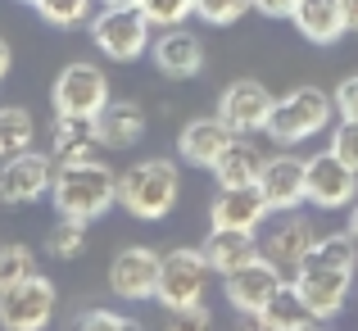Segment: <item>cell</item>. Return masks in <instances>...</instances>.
<instances>
[{
	"label": "cell",
	"mask_w": 358,
	"mask_h": 331,
	"mask_svg": "<svg viewBox=\"0 0 358 331\" xmlns=\"http://www.w3.org/2000/svg\"><path fill=\"white\" fill-rule=\"evenodd\" d=\"M209 173L218 177V186H250V182H259V173H263V155L254 146H245V141H231Z\"/></svg>",
	"instance_id": "obj_23"
},
{
	"label": "cell",
	"mask_w": 358,
	"mask_h": 331,
	"mask_svg": "<svg viewBox=\"0 0 358 331\" xmlns=\"http://www.w3.org/2000/svg\"><path fill=\"white\" fill-rule=\"evenodd\" d=\"M304 168H308V159L290 155V146L281 150V155L263 159L259 191H263V200L272 204V213H290V209H299V204L308 200L304 195Z\"/></svg>",
	"instance_id": "obj_14"
},
{
	"label": "cell",
	"mask_w": 358,
	"mask_h": 331,
	"mask_svg": "<svg viewBox=\"0 0 358 331\" xmlns=\"http://www.w3.org/2000/svg\"><path fill=\"white\" fill-rule=\"evenodd\" d=\"M313 241H317L313 223H308L304 213H295V209H290L286 218H281V223L268 232V241H263V254H268V259L277 263L281 272H290V277H295V268L304 263V254L313 250Z\"/></svg>",
	"instance_id": "obj_19"
},
{
	"label": "cell",
	"mask_w": 358,
	"mask_h": 331,
	"mask_svg": "<svg viewBox=\"0 0 358 331\" xmlns=\"http://www.w3.org/2000/svg\"><path fill=\"white\" fill-rule=\"evenodd\" d=\"M55 309H59V290L41 272H27L23 281L0 290V327L5 331H41L50 327Z\"/></svg>",
	"instance_id": "obj_6"
},
{
	"label": "cell",
	"mask_w": 358,
	"mask_h": 331,
	"mask_svg": "<svg viewBox=\"0 0 358 331\" xmlns=\"http://www.w3.org/2000/svg\"><path fill=\"white\" fill-rule=\"evenodd\" d=\"M82 250H87V223L59 218L45 232V254H50V259H78Z\"/></svg>",
	"instance_id": "obj_26"
},
{
	"label": "cell",
	"mask_w": 358,
	"mask_h": 331,
	"mask_svg": "<svg viewBox=\"0 0 358 331\" xmlns=\"http://www.w3.org/2000/svg\"><path fill=\"white\" fill-rule=\"evenodd\" d=\"M78 327H87V331H122V327H131V318L118 314V309H82Z\"/></svg>",
	"instance_id": "obj_32"
},
{
	"label": "cell",
	"mask_w": 358,
	"mask_h": 331,
	"mask_svg": "<svg viewBox=\"0 0 358 331\" xmlns=\"http://www.w3.org/2000/svg\"><path fill=\"white\" fill-rule=\"evenodd\" d=\"M331 100H336V113H341V118H358V73L336 87Z\"/></svg>",
	"instance_id": "obj_33"
},
{
	"label": "cell",
	"mask_w": 358,
	"mask_h": 331,
	"mask_svg": "<svg viewBox=\"0 0 358 331\" xmlns=\"http://www.w3.org/2000/svg\"><path fill=\"white\" fill-rule=\"evenodd\" d=\"M159 268H164V254L150 250V245H127L114 254L109 263V290L122 300H150L159 286Z\"/></svg>",
	"instance_id": "obj_13"
},
{
	"label": "cell",
	"mask_w": 358,
	"mask_h": 331,
	"mask_svg": "<svg viewBox=\"0 0 358 331\" xmlns=\"http://www.w3.org/2000/svg\"><path fill=\"white\" fill-rule=\"evenodd\" d=\"M259 327H268V331H304V327H313L317 318L304 309V300L295 295V286H281L277 295L268 300V309H263L259 318H254Z\"/></svg>",
	"instance_id": "obj_24"
},
{
	"label": "cell",
	"mask_w": 358,
	"mask_h": 331,
	"mask_svg": "<svg viewBox=\"0 0 358 331\" xmlns=\"http://www.w3.org/2000/svg\"><path fill=\"white\" fill-rule=\"evenodd\" d=\"M50 204L59 218H78V223H96L118 204V173L100 159H82V164H64L55 173L50 186Z\"/></svg>",
	"instance_id": "obj_1"
},
{
	"label": "cell",
	"mask_w": 358,
	"mask_h": 331,
	"mask_svg": "<svg viewBox=\"0 0 358 331\" xmlns=\"http://www.w3.org/2000/svg\"><path fill=\"white\" fill-rule=\"evenodd\" d=\"M55 173H59V164L36 150L0 159V204H36L41 195H50Z\"/></svg>",
	"instance_id": "obj_10"
},
{
	"label": "cell",
	"mask_w": 358,
	"mask_h": 331,
	"mask_svg": "<svg viewBox=\"0 0 358 331\" xmlns=\"http://www.w3.org/2000/svg\"><path fill=\"white\" fill-rule=\"evenodd\" d=\"M209 259H204V250L195 245V250H168L164 254V268H159V286H155V300L168 309V314H182V309L200 304L204 290H209Z\"/></svg>",
	"instance_id": "obj_4"
},
{
	"label": "cell",
	"mask_w": 358,
	"mask_h": 331,
	"mask_svg": "<svg viewBox=\"0 0 358 331\" xmlns=\"http://www.w3.org/2000/svg\"><path fill=\"white\" fill-rule=\"evenodd\" d=\"M105 5H136V0H105Z\"/></svg>",
	"instance_id": "obj_39"
},
{
	"label": "cell",
	"mask_w": 358,
	"mask_h": 331,
	"mask_svg": "<svg viewBox=\"0 0 358 331\" xmlns=\"http://www.w3.org/2000/svg\"><path fill=\"white\" fill-rule=\"evenodd\" d=\"M341 9H345V27L358 32V0H341Z\"/></svg>",
	"instance_id": "obj_37"
},
{
	"label": "cell",
	"mask_w": 358,
	"mask_h": 331,
	"mask_svg": "<svg viewBox=\"0 0 358 331\" xmlns=\"http://www.w3.org/2000/svg\"><path fill=\"white\" fill-rule=\"evenodd\" d=\"M272 100L277 96H272L259 78H236L231 87H222V96H218V118L227 122L236 136H250V132L268 127Z\"/></svg>",
	"instance_id": "obj_12"
},
{
	"label": "cell",
	"mask_w": 358,
	"mask_h": 331,
	"mask_svg": "<svg viewBox=\"0 0 358 331\" xmlns=\"http://www.w3.org/2000/svg\"><path fill=\"white\" fill-rule=\"evenodd\" d=\"M36 141V118L18 105H0V159L23 155Z\"/></svg>",
	"instance_id": "obj_25"
},
{
	"label": "cell",
	"mask_w": 358,
	"mask_h": 331,
	"mask_svg": "<svg viewBox=\"0 0 358 331\" xmlns=\"http://www.w3.org/2000/svg\"><path fill=\"white\" fill-rule=\"evenodd\" d=\"M145 127H150V118L136 100H109V105L96 113V136H100V146H109V150L136 146V141L145 136Z\"/></svg>",
	"instance_id": "obj_22"
},
{
	"label": "cell",
	"mask_w": 358,
	"mask_h": 331,
	"mask_svg": "<svg viewBox=\"0 0 358 331\" xmlns=\"http://www.w3.org/2000/svg\"><path fill=\"white\" fill-rule=\"evenodd\" d=\"M182 200V168L177 159H136L127 173H118V204L141 223H159Z\"/></svg>",
	"instance_id": "obj_2"
},
{
	"label": "cell",
	"mask_w": 358,
	"mask_h": 331,
	"mask_svg": "<svg viewBox=\"0 0 358 331\" xmlns=\"http://www.w3.org/2000/svg\"><path fill=\"white\" fill-rule=\"evenodd\" d=\"M281 286H286V277H281V268L268 259V254H259V259H250L245 268H236V272L222 277V295H227V304L236 309V314H245V318H259Z\"/></svg>",
	"instance_id": "obj_11"
},
{
	"label": "cell",
	"mask_w": 358,
	"mask_h": 331,
	"mask_svg": "<svg viewBox=\"0 0 358 331\" xmlns=\"http://www.w3.org/2000/svg\"><path fill=\"white\" fill-rule=\"evenodd\" d=\"M254 9V0H195V18H204L209 27H231Z\"/></svg>",
	"instance_id": "obj_29"
},
{
	"label": "cell",
	"mask_w": 358,
	"mask_h": 331,
	"mask_svg": "<svg viewBox=\"0 0 358 331\" xmlns=\"http://www.w3.org/2000/svg\"><path fill=\"white\" fill-rule=\"evenodd\" d=\"M155 69L164 78H177V82L195 78L204 69V41L195 32H186V23L164 27V36L155 41Z\"/></svg>",
	"instance_id": "obj_18"
},
{
	"label": "cell",
	"mask_w": 358,
	"mask_h": 331,
	"mask_svg": "<svg viewBox=\"0 0 358 331\" xmlns=\"http://www.w3.org/2000/svg\"><path fill=\"white\" fill-rule=\"evenodd\" d=\"M204 259H209V268L218 272V277H227V272L245 268L250 259H259V236L245 232V227H209V236H204Z\"/></svg>",
	"instance_id": "obj_20"
},
{
	"label": "cell",
	"mask_w": 358,
	"mask_h": 331,
	"mask_svg": "<svg viewBox=\"0 0 358 331\" xmlns=\"http://www.w3.org/2000/svg\"><path fill=\"white\" fill-rule=\"evenodd\" d=\"M254 9L263 18H290L295 14V0H254Z\"/></svg>",
	"instance_id": "obj_35"
},
{
	"label": "cell",
	"mask_w": 358,
	"mask_h": 331,
	"mask_svg": "<svg viewBox=\"0 0 358 331\" xmlns=\"http://www.w3.org/2000/svg\"><path fill=\"white\" fill-rule=\"evenodd\" d=\"M358 281L354 268H336V263H317V259H304L295 268V295L304 300V309L317 318V323H331L336 314L345 309L350 300V286Z\"/></svg>",
	"instance_id": "obj_7"
},
{
	"label": "cell",
	"mask_w": 358,
	"mask_h": 331,
	"mask_svg": "<svg viewBox=\"0 0 358 331\" xmlns=\"http://www.w3.org/2000/svg\"><path fill=\"white\" fill-rule=\"evenodd\" d=\"M136 9L145 14V23L150 27H177V23H186V18L195 14V0H136Z\"/></svg>",
	"instance_id": "obj_28"
},
{
	"label": "cell",
	"mask_w": 358,
	"mask_h": 331,
	"mask_svg": "<svg viewBox=\"0 0 358 331\" xmlns=\"http://www.w3.org/2000/svg\"><path fill=\"white\" fill-rule=\"evenodd\" d=\"M27 272H36V259L27 245H0V290L23 281Z\"/></svg>",
	"instance_id": "obj_30"
},
{
	"label": "cell",
	"mask_w": 358,
	"mask_h": 331,
	"mask_svg": "<svg viewBox=\"0 0 358 331\" xmlns=\"http://www.w3.org/2000/svg\"><path fill=\"white\" fill-rule=\"evenodd\" d=\"M236 141V132L213 113V118H191L182 132H177V155L191 168H213L222 159V150Z\"/></svg>",
	"instance_id": "obj_16"
},
{
	"label": "cell",
	"mask_w": 358,
	"mask_h": 331,
	"mask_svg": "<svg viewBox=\"0 0 358 331\" xmlns=\"http://www.w3.org/2000/svg\"><path fill=\"white\" fill-rule=\"evenodd\" d=\"M36 14L50 27H78L91 23V0H36Z\"/></svg>",
	"instance_id": "obj_27"
},
{
	"label": "cell",
	"mask_w": 358,
	"mask_h": 331,
	"mask_svg": "<svg viewBox=\"0 0 358 331\" xmlns=\"http://www.w3.org/2000/svg\"><path fill=\"white\" fill-rule=\"evenodd\" d=\"M295 32L313 45H336L350 27H345V9L341 0H295V14H290Z\"/></svg>",
	"instance_id": "obj_21"
},
{
	"label": "cell",
	"mask_w": 358,
	"mask_h": 331,
	"mask_svg": "<svg viewBox=\"0 0 358 331\" xmlns=\"http://www.w3.org/2000/svg\"><path fill=\"white\" fill-rule=\"evenodd\" d=\"M27 5H36V0H27Z\"/></svg>",
	"instance_id": "obj_40"
},
{
	"label": "cell",
	"mask_w": 358,
	"mask_h": 331,
	"mask_svg": "<svg viewBox=\"0 0 358 331\" xmlns=\"http://www.w3.org/2000/svg\"><path fill=\"white\" fill-rule=\"evenodd\" d=\"M209 323H213V314H209L204 300H200V304H191V309H182V314H173V327H195V331H200V327H209Z\"/></svg>",
	"instance_id": "obj_34"
},
{
	"label": "cell",
	"mask_w": 358,
	"mask_h": 331,
	"mask_svg": "<svg viewBox=\"0 0 358 331\" xmlns=\"http://www.w3.org/2000/svg\"><path fill=\"white\" fill-rule=\"evenodd\" d=\"M327 150H331L336 159H345V164L358 173V118H341V122H336V127H331V146H327Z\"/></svg>",
	"instance_id": "obj_31"
},
{
	"label": "cell",
	"mask_w": 358,
	"mask_h": 331,
	"mask_svg": "<svg viewBox=\"0 0 358 331\" xmlns=\"http://www.w3.org/2000/svg\"><path fill=\"white\" fill-rule=\"evenodd\" d=\"M331 113H336V100L322 87H290L286 96L272 100V113H268L263 132L277 146H299V141L322 136L331 127Z\"/></svg>",
	"instance_id": "obj_3"
},
{
	"label": "cell",
	"mask_w": 358,
	"mask_h": 331,
	"mask_svg": "<svg viewBox=\"0 0 358 331\" xmlns=\"http://www.w3.org/2000/svg\"><path fill=\"white\" fill-rule=\"evenodd\" d=\"M96 118H73V113H55L50 132H45V155L55 164H82V159H96Z\"/></svg>",
	"instance_id": "obj_17"
},
{
	"label": "cell",
	"mask_w": 358,
	"mask_h": 331,
	"mask_svg": "<svg viewBox=\"0 0 358 331\" xmlns=\"http://www.w3.org/2000/svg\"><path fill=\"white\" fill-rule=\"evenodd\" d=\"M9 69H14V50H9V41L0 36V82L9 78Z\"/></svg>",
	"instance_id": "obj_36"
},
{
	"label": "cell",
	"mask_w": 358,
	"mask_h": 331,
	"mask_svg": "<svg viewBox=\"0 0 358 331\" xmlns=\"http://www.w3.org/2000/svg\"><path fill=\"white\" fill-rule=\"evenodd\" d=\"M50 105H55V113L96 118V113L109 105V78H105V69H96V64H87V59L59 69V78H55V87H50Z\"/></svg>",
	"instance_id": "obj_8"
},
{
	"label": "cell",
	"mask_w": 358,
	"mask_h": 331,
	"mask_svg": "<svg viewBox=\"0 0 358 331\" xmlns=\"http://www.w3.org/2000/svg\"><path fill=\"white\" fill-rule=\"evenodd\" d=\"M350 232H354V241H358V200L350 204Z\"/></svg>",
	"instance_id": "obj_38"
},
{
	"label": "cell",
	"mask_w": 358,
	"mask_h": 331,
	"mask_svg": "<svg viewBox=\"0 0 358 331\" xmlns=\"http://www.w3.org/2000/svg\"><path fill=\"white\" fill-rule=\"evenodd\" d=\"M91 41L105 59L131 64L150 45V23L136 5H105L100 14H91Z\"/></svg>",
	"instance_id": "obj_5"
},
{
	"label": "cell",
	"mask_w": 358,
	"mask_h": 331,
	"mask_svg": "<svg viewBox=\"0 0 358 331\" xmlns=\"http://www.w3.org/2000/svg\"><path fill=\"white\" fill-rule=\"evenodd\" d=\"M272 204L263 200L259 182L250 186H218V195H213L209 204V223L213 227H245V232H259L263 223H268Z\"/></svg>",
	"instance_id": "obj_15"
},
{
	"label": "cell",
	"mask_w": 358,
	"mask_h": 331,
	"mask_svg": "<svg viewBox=\"0 0 358 331\" xmlns=\"http://www.w3.org/2000/svg\"><path fill=\"white\" fill-rule=\"evenodd\" d=\"M304 195H308L313 209H327V213L350 209L358 200V173L345 159H336L331 150H322V155H313L308 168H304Z\"/></svg>",
	"instance_id": "obj_9"
}]
</instances>
